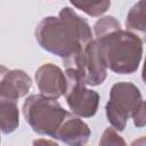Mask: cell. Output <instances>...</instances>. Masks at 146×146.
<instances>
[{
	"label": "cell",
	"mask_w": 146,
	"mask_h": 146,
	"mask_svg": "<svg viewBox=\"0 0 146 146\" xmlns=\"http://www.w3.org/2000/svg\"><path fill=\"white\" fill-rule=\"evenodd\" d=\"M144 104L141 95L131 83H116L111 90L110 102L106 105L108 121L119 130H123L130 114H133Z\"/></svg>",
	"instance_id": "4"
},
{
	"label": "cell",
	"mask_w": 146,
	"mask_h": 146,
	"mask_svg": "<svg viewBox=\"0 0 146 146\" xmlns=\"http://www.w3.org/2000/svg\"><path fill=\"white\" fill-rule=\"evenodd\" d=\"M66 68H75L87 84L97 86L106 76V63L97 40L89 41L76 55L65 59Z\"/></svg>",
	"instance_id": "5"
},
{
	"label": "cell",
	"mask_w": 146,
	"mask_h": 146,
	"mask_svg": "<svg viewBox=\"0 0 146 146\" xmlns=\"http://www.w3.org/2000/svg\"><path fill=\"white\" fill-rule=\"evenodd\" d=\"M31 87V79L23 71H8L0 66V100L16 102L27 94Z\"/></svg>",
	"instance_id": "7"
},
{
	"label": "cell",
	"mask_w": 146,
	"mask_h": 146,
	"mask_svg": "<svg viewBox=\"0 0 146 146\" xmlns=\"http://www.w3.org/2000/svg\"><path fill=\"white\" fill-rule=\"evenodd\" d=\"M90 135L88 125L68 113L56 132V137L70 144H84Z\"/></svg>",
	"instance_id": "9"
},
{
	"label": "cell",
	"mask_w": 146,
	"mask_h": 146,
	"mask_svg": "<svg viewBox=\"0 0 146 146\" xmlns=\"http://www.w3.org/2000/svg\"><path fill=\"white\" fill-rule=\"evenodd\" d=\"M18 125V110L16 102L0 100V129L5 132H11Z\"/></svg>",
	"instance_id": "10"
},
{
	"label": "cell",
	"mask_w": 146,
	"mask_h": 146,
	"mask_svg": "<svg viewBox=\"0 0 146 146\" xmlns=\"http://www.w3.org/2000/svg\"><path fill=\"white\" fill-rule=\"evenodd\" d=\"M42 48L67 59L91 41V31L81 17L70 8H63L59 17L44 18L36 29Z\"/></svg>",
	"instance_id": "1"
},
{
	"label": "cell",
	"mask_w": 146,
	"mask_h": 146,
	"mask_svg": "<svg viewBox=\"0 0 146 146\" xmlns=\"http://www.w3.org/2000/svg\"><path fill=\"white\" fill-rule=\"evenodd\" d=\"M23 112L34 131L52 137H56L58 128L67 115L55 98L43 95L30 96L24 103Z\"/></svg>",
	"instance_id": "3"
},
{
	"label": "cell",
	"mask_w": 146,
	"mask_h": 146,
	"mask_svg": "<svg viewBox=\"0 0 146 146\" xmlns=\"http://www.w3.org/2000/svg\"><path fill=\"white\" fill-rule=\"evenodd\" d=\"M144 0H140L138 5H136L132 10L129 13L128 17H127V27L129 29H133V30H140L141 32H144V30L140 27L138 21H140V23L145 24L144 22Z\"/></svg>",
	"instance_id": "12"
},
{
	"label": "cell",
	"mask_w": 146,
	"mask_h": 146,
	"mask_svg": "<svg viewBox=\"0 0 146 146\" xmlns=\"http://www.w3.org/2000/svg\"><path fill=\"white\" fill-rule=\"evenodd\" d=\"M106 66L116 73H132L138 68L143 54L141 40L116 29L97 38Z\"/></svg>",
	"instance_id": "2"
},
{
	"label": "cell",
	"mask_w": 146,
	"mask_h": 146,
	"mask_svg": "<svg viewBox=\"0 0 146 146\" xmlns=\"http://www.w3.org/2000/svg\"><path fill=\"white\" fill-rule=\"evenodd\" d=\"M116 29H120V24L113 18V17H105L102 21H98L95 25V31L97 38L100 35H104L111 31H114Z\"/></svg>",
	"instance_id": "13"
},
{
	"label": "cell",
	"mask_w": 146,
	"mask_h": 146,
	"mask_svg": "<svg viewBox=\"0 0 146 146\" xmlns=\"http://www.w3.org/2000/svg\"><path fill=\"white\" fill-rule=\"evenodd\" d=\"M35 80L43 96L58 98L65 92L66 78L64 76L63 72L52 64L41 66L35 74Z\"/></svg>",
	"instance_id": "8"
},
{
	"label": "cell",
	"mask_w": 146,
	"mask_h": 146,
	"mask_svg": "<svg viewBox=\"0 0 146 146\" xmlns=\"http://www.w3.org/2000/svg\"><path fill=\"white\" fill-rule=\"evenodd\" d=\"M86 82L75 68H66L65 95L71 110L82 116H91L98 106V94L84 87Z\"/></svg>",
	"instance_id": "6"
},
{
	"label": "cell",
	"mask_w": 146,
	"mask_h": 146,
	"mask_svg": "<svg viewBox=\"0 0 146 146\" xmlns=\"http://www.w3.org/2000/svg\"><path fill=\"white\" fill-rule=\"evenodd\" d=\"M72 5L80 8L91 16H98L105 13L111 3L110 0H70Z\"/></svg>",
	"instance_id": "11"
}]
</instances>
